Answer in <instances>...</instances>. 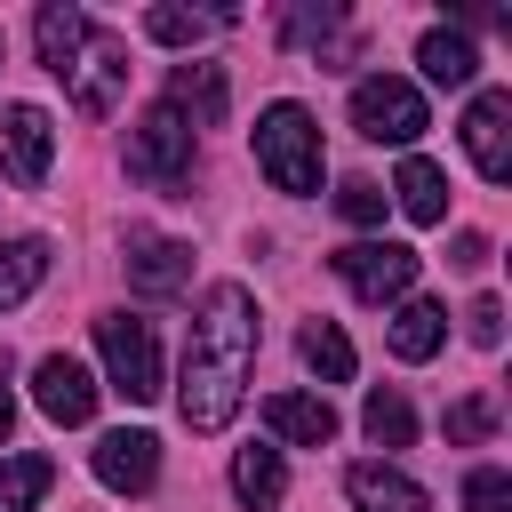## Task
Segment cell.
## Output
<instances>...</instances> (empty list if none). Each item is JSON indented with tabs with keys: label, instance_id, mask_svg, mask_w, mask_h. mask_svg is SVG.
I'll return each mask as SVG.
<instances>
[{
	"label": "cell",
	"instance_id": "cell-27",
	"mask_svg": "<svg viewBox=\"0 0 512 512\" xmlns=\"http://www.w3.org/2000/svg\"><path fill=\"white\" fill-rule=\"evenodd\" d=\"M336 208H344V224H384V184L352 176V184H336Z\"/></svg>",
	"mask_w": 512,
	"mask_h": 512
},
{
	"label": "cell",
	"instance_id": "cell-1",
	"mask_svg": "<svg viewBox=\"0 0 512 512\" xmlns=\"http://www.w3.org/2000/svg\"><path fill=\"white\" fill-rule=\"evenodd\" d=\"M248 368H256V296L240 280H216L200 296V320H192V344H184L176 416L192 432H224L248 400Z\"/></svg>",
	"mask_w": 512,
	"mask_h": 512
},
{
	"label": "cell",
	"instance_id": "cell-9",
	"mask_svg": "<svg viewBox=\"0 0 512 512\" xmlns=\"http://www.w3.org/2000/svg\"><path fill=\"white\" fill-rule=\"evenodd\" d=\"M464 152H472V168H480L488 184L512 176V96H504V88H480V96H472V112H464Z\"/></svg>",
	"mask_w": 512,
	"mask_h": 512
},
{
	"label": "cell",
	"instance_id": "cell-8",
	"mask_svg": "<svg viewBox=\"0 0 512 512\" xmlns=\"http://www.w3.org/2000/svg\"><path fill=\"white\" fill-rule=\"evenodd\" d=\"M48 160H56V120L40 104H0V168L16 184H40Z\"/></svg>",
	"mask_w": 512,
	"mask_h": 512
},
{
	"label": "cell",
	"instance_id": "cell-3",
	"mask_svg": "<svg viewBox=\"0 0 512 512\" xmlns=\"http://www.w3.org/2000/svg\"><path fill=\"white\" fill-rule=\"evenodd\" d=\"M96 352H104V376H112L120 400H160V336H152V320L104 312L96 320Z\"/></svg>",
	"mask_w": 512,
	"mask_h": 512
},
{
	"label": "cell",
	"instance_id": "cell-22",
	"mask_svg": "<svg viewBox=\"0 0 512 512\" xmlns=\"http://www.w3.org/2000/svg\"><path fill=\"white\" fill-rule=\"evenodd\" d=\"M48 272V240H0V312H16Z\"/></svg>",
	"mask_w": 512,
	"mask_h": 512
},
{
	"label": "cell",
	"instance_id": "cell-32",
	"mask_svg": "<svg viewBox=\"0 0 512 512\" xmlns=\"http://www.w3.org/2000/svg\"><path fill=\"white\" fill-rule=\"evenodd\" d=\"M8 432H16V400H8V384H0V448H8Z\"/></svg>",
	"mask_w": 512,
	"mask_h": 512
},
{
	"label": "cell",
	"instance_id": "cell-11",
	"mask_svg": "<svg viewBox=\"0 0 512 512\" xmlns=\"http://www.w3.org/2000/svg\"><path fill=\"white\" fill-rule=\"evenodd\" d=\"M88 464H96V480H104V488L144 496V488L160 480V440H152V432H104Z\"/></svg>",
	"mask_w": 512,
	"mask_h": 512
},
{
	"label": "cell",
	"instance_id": "cell-24",
	"mask_svg": "<svg viewBox=\"0 0 512 512\" xmlns=\"http://www.w3.org/2000/svg\"><path fill=\"white\" fill-rule=\"evenodd\" d=\"M48 480H56L48 456H0V512H32L48 496Z\"/></svg>",
	"mask_w": 512,
	"mask_h": 512
},
{
	"label": "cell",
	"instance_id": "cell-29",
	"mask_svg": "<svg viewBox=\"0 0 512 512\" xmlns=\"http://www.w3.org/2000/svg\"><path fill=\"white\" fill-rule=\"evenodd\" d=\"M464 328H472V344H480V352H496V344H504V304H496V296H480V304L464 312Z\"/></svg>",
	"mask_w": 512,
	"mask_h": 512
},
{
	"label": "cell",
	"instance_id": "cell-13",
	"mask_svg": "<svg viewBox=\"0 0 512 512\" xmlns=\"http://www.w3.org/2000/svg\"><path fill=\"white\" fill-rule=\"evenodd\" d=\"M128 280H136L144 296H176V288L192 280V248L168 240V232H128Z\"/></svg>",
	"mask_w": 512,
	"mask_h": 512
},
{
	"label": "cell",
	"instance_id": "cell-31",
	"mask_svg": "<svg viewBox=\"0 0 512 512\" xmlns=\"http://www.w3.org/2000/svg\"><path fill=\"white\" fill-rule=\"evenodd\" d=\"M456 264L480 272V264H488V240H480V232H456Z\"/></svg>",
	"mask_w": 512,
	"mask_h": 512
},
{
	"label": "cell",
	"instance_id": "cell-4",
	"mask_svg": "<svg viewBox=\"0 0 512 512\" xmlns=\"http://www.w3.org/2000/svg\"><path fill=\"white\" fill-rule=\"evenodd\" d=\"M192 144H200V128L176 112V104H152L136 128H128V176H144V184H184L192 176Z\"/></svg>",
	"mask_w": 512,
	"mask_h": 512
},
{
	"label": "cell",
	"instance_id": "cell-17",
	"mask_svg": "<svg viewBox=\"0 0 512 512\" xmlns=\"http://www.w3.org/2000/svg\"><path fill=\"white\" fill-rule=\"evenodd\" d=\"M384 200H400V208H408V224H440V216H448V176H440L424 152H408Z\"/></svg>",
	"mask_w": 512,
	"mask_h": 512
},
{
	"label": "cell",
	"instance_id": "cell-19",
	"mask_svg": "<svg viewBox=\"0 0 512 512\" xmlns=\"http://www.w3.org/2000/svg\"><path fill=\"white\" fill-rule=\"evenodd\" d=\"M32 40H40V64H48V72H64V64L80 56V40H88V8L48 0V8L32 16Z\"/></svg>",
	"mask_w": 512,
	"mask_h": 512
},
{
	"label": "cell",
	"instance_id": "cell-6",
	"mask_svg": "<svg viewBox=\"0 0 512 512\" xmlns=\"http://www.w3.org/2000/svg\"><path fill=\"white\" fill-rule=\"evenodd\" d=\"M336 280L360 304H400L416 288V248H400V240H352V248H336Z\"/></svg>",
	"mask_w": 512,
	"mask_h": 512
},
{
	"label": "cell",
	"instance_id": "cell-16",
	"mask_svg": "<svg viewBox=\"0 0 512 512\" xmlns=\"http://www.w3.org/2000/svg\"><path fill=\"white\" fill-rule=\"evenodd\" d=\"M160 104H176L192 128H216V120H224V72H216V64H176Z\"/></svg>",
	"mask_w": 512,
	"mask_h": 512
},
{
	"label": "cell",
	"instance_id": "cell-28",
	"mask_svg": "<svg viewBox=\"0 0 512 512\" xmlns=\"http://www.w3.org/2000/svg\"><path fill=\"white\" fill-rule=\"evenodd\" d=\"M464 512H512V480H504L496 464H480V472L464 480Z\"/></svg>",
	"mask_w": 512,
	"mask_h": 512
},
{
	"label": "cell",
	"instance_id": "cell-2",
	"mask_svg": "<svg viewBox=\"0 0 512 512\" xmlns=\"http://www.w3.org/2000/svg\"><path fill=\"white\" fill-rule=\"evenodd\" d=\"M256 168L272 176V192H320L328 160H320V120L304 104H264L256 112Z\"/></svg>",
	"mask_w": 512,
	"mask_h": 512
},
{
	"label": "cell",
	"instance_id": "cell-20",
	"mask_svg": "<svg viewBox=\"0 0 512 512\" xmlns=\"http://www.w3.org/2000/svg\"><path fill=\"white\" fill-rule=\"evenodd\" d=\"M416 64H424V80H432V88H464L480 56H472V40H464V32H448V24H432V32L416 40Z\"/></svg>",
	"mask_w": 512,
	"mask_h": 512
},
{
	"label": "cell",
	"instance_id": "cell-10",
	"mask_svg": "<svg viewBox=\"0 0 512 512\" xmlns=\"http://www.w3.org/2000/svg\"><path fill=\"white\" fill-rule=\"evenodd\" d=\"M32 400H40V416H56V424H88V416H96V376H88L72 352H48V360L32 368Z\"/></svg>",
	"mask_w": 512,
	"mask_h": 512
},
{
	"label": "cell",
	"instance_id": "cell-15",
	"mask_svg": "<svg viewBox=\"0 0 512 512\" xmlns=\"http://www.w3.org/2000/svg\"><path fill=\"white\" fill-rule=\"evenodd\" d=\"M384 336H392V360H432V352H440V336H448V312H440L432 296H400Z\"/></svg>",
	"mask_w": 512,
	"mask_h": 512
},
{
	"label": "cell",
	"instance_id": "cell-23",
	"mask_svg": "<svg viewBox=\"0 0 512 512\" xmlns=\"http://www.w3.org/2000/svg\"><path fill=\"white\" fill-rule=\"evenodd\" d=\"M360 432H368L376 448H408V440H416V408H408L392 384H376L368 408H360Z\"/></svg>",
	"mask_w": 512,
	"mask_h": 512
},
{
	"label": "cell",
	"instance_id": "cell-7",
	"mask_svg": "<svg viewBox=\"0 0 512 512\" xmlns=\"http://www.w3.org/2000/svg\"><path fill=\"white\" fill-rule=\"evenodd\" d=\"M56 80L72 88V104H80V112H112V104H120V88H128V48H120L112 32H96V24H88L80 56H72Z\"/></svg>",
	"mask_w": 512,
	"mask_h": 512
},
{
	"label": "cell",
	"instance_id": "cell-26",
	"mask_svg": "<svg viewBox=\"0 0 512 512\" xmlns=\"http://www.w3.org/2000/svg\"><path fill=\"white\" fill-rule=\"evenodd\" d=\"M488 432H496V400H488V392H472V400L448 408V440H456V448H472V440H488Z\"/></svg>",
	"mask_w": 512,
	"mask_h": 512
},
{
	"label": "cell",
	"instance_id": "cell-25",
	"mask_svg": "<svg viewBox=\"0 0 512 512\" xmlns=\"http://www.w3.org/2000/svg\"><path fill=\"white\" fill-rule=\"evenodd\" d=\"M208 24H216V16H200V8H176V0H160V8L144 16V32H152L160 48H200V40H208Z\"/></svg>",
	"mask_w": 512,
	"mask_h": 512
},
{
	"label": "cell",
	"instance_id": "cell-21",
	"mask_svg": "<svg viewBox=\"0 0 512 512\" xmlns=\"http://www.w3.org/2000/svg\"><path fill=\"white\" fill-rule=\"evenodd\" d=\"M296 352H304V368H312L320 384H344V376H352V336H344L336 320H304Z\"/></svg>",
	"mask_w": 512,
	"mask_h": 512
},
{
	"label": "cell",
	"instance_id": "cell-14",
	"mask_svg": "<svg viewBox=\"0 0 512 512\" xmlns=\"http://www.w3.org/2000/svg\"><path fill=\"white\" fill-rule=\"evenodd\" d=\"M264 424L288 440V448H328L336 440V408L320 392H272L264 400Z\"/></svg>",
	"mask_w": 512,
	"mask_h": 512
},
{
	"label": "cell",
	"instance_id": "cell-33",
	"mask_svg": "<svg viewBox=\"0 0 512 512\" xmlns=\"http://www.w3.org/2000/svg\"><path fill=\"white\" fill-rule=\"evenodd\" d=\"M0 64H8V40H0Z\"/></svg>",
	"mask_w": 512,
	"mask_h": 512
},
{
	"label": "cell",
	"instance_id": "cell-12",
	"mask_svg": "<svg viewBox=\"0 0 512 512\" xmlns=\"http://www.w3.org/2000/svg\"><path fill=\"white\" fill-rule=\"evenodd\" d=\"M344 496H352V512H432V496H424L400 464H384V456L352 464V472H344Z\"/></svg>",
	"mask_w": 512,
	"mask_h": 512
},
{
	"label": "cell",
	"instance_id": "cell-18",
	"mask_svg": "<svg viewBox=\"0 0 512 512\" xmlns=\"http://www.w3.org/2000/svg\"><path fill=\"white\" fill-rule=\"evenodd\" d=\"M232 496H240L248 512H280V496H288L280 448H240V456H232Z\"/></svg>",
	"mask_w": 512,
	"mask_h": 512
},
{
	"label": "cell",
	"instance_id": "cell-30",
	"mask_svg": "<svg viewBox=\"0 0 512 512\" xmlns=\"http://www.w3.org/2000/svg\"><path fill=\"white\" fill-rule=\"evenodd\" d=\"M328 32H344L336 8H296V16H288V40H296V48H304V40H328Z\"/></svg>",
	"mask_w": 512,
	"mask_h": 512
},
{
	"label": "cell",
	"instance_id": "cell-5",
	"mask_svg": "<svg viewBox=\"0 0 512 512\" xmlns=\"http://www.w3.org/2000/svg\"><path fill=\"white\" fill-rule=\"evenodd\" d=\"M352 128H360L368 144H416V136H424V96H416V80L368 72V80L352 88Z\"/></svg>",
	"mask_w": 512,
	"mask_h": 512
}]
</instances>
